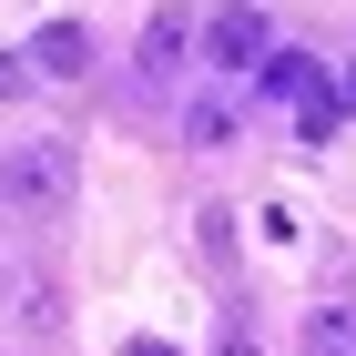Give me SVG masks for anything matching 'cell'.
Wrapping results in <instances>:
<instances>
[{"mask_svg":"<svg viewBox=\"0 0 356 356\" xmlns=\"http://www.w3.org/2000/svg\"><path fill=\"white\" fill-rule=\"evenodd\" d=\"M21 51H31L41 82H72V72H92V31H82V21H51V31H31Z\"/></svg>","mask_w":356,"mask_h":356,"instance_id":"3","label":"cell"},{"mask_svg":"<svg viewBox=\"0 0 356 356\" xmlns=\"http://www.w3.org/2000/svg\"><path fill=\"white\" fill-rule=\"evenodd\" d=\"M41 82V72H31V51H0V102H10V92H31Z\"/></svg>","mask_w":356,"mask_h":356,"instance_id":"9","label":"cell"},{"mask_svg":"<svg viewBox=\"0 0 356 356\" xmlns=\"http://www.w3.org/2000/svg\"><path fill=\"white\" fill-rule=\"evenodd\" d=\"M305 356H356V305H326L305 326Z\"/></svg>","mask_w":356,"mask_h":356,"instance_id":"5","label":"cell"},{"mask_svg":"<svg viewBox=\"0 0 356 356\" xmlns=\"http://www.w3.org/2000/svg\"><path fill=\"white\" fill-rule=\"evenodd\" d=\"M336 122H346V112H336V92H316V102L296 112V133H305V143H336Z\"/></svg>","mask_w":356,"mask_h":356,"instance_id":"8","label":"cell"},{"mask_svg":"<svg viewBox=\"0 0 356 356\" xmlns=\"http://www.w3.org/2000/svg\"><path fill=\"white\" fill-rule=\"evenodd\" d=\"M214 356H254V326H245V316H224V326H214Z\"/></svg>","mask_w":356,"mask_h":356,"instance_id":"10","label":"cell"},{"mask_svg":"<svg viewBox=\"0 0 356 356\" xmlns=\"http://www.w3.org/2000/svg\"><path fill=\"white\" fill-rule=\"evenodd\" d=\"M204 61H214V72H265V61H275L265 10H254V0H224L214 21H204Z\"/></svg>","mask_w":356,"mask_h":356,"instance_id":"2","label":"cell"},{"mask_svg":"<svg viewBox=\"0 0 356 356\" xmlns=\"http://www.w3.org/2000/svg\"><path fill=\"white\" fill-rule=\"evenodd\" d=\"M326 92H336V112H356V61H336V72H326Z\"/></svg>","mask_w":356,"mask_h":356,"instance_id":"11","label":"cell"},{"mask_svg":"<svg viewBox=\"0 0 356 356\" xmlns=\"http://www.w3.org/2000/svg\"><path fill=\"white\" fill-rule=\"evenodd\" d=\"M72 193H82L72 143H10V153H0V204H10L21 224H51Z\"/></svg>","mask_w":356,"mask_h":356,"instance_id":"1","label":"cell"},{"mask_svg":"<svg viewBox=\"0 0 356 356\" xmlns=\"http://www.w3.org/2000/svg\"><path fill=\"white\" fill-rule=\"evenodd\" d=\"M184 133L214 153V143H234V112H224V102H193V112H184Z\"/></svg>","mask_w":356,"mask_h":356,"instance_id":"7","label":"cell"},{"mask_svg":"<svg viewBox=\"0 0 356 356\" xmlns=\"http://www.w3.org/2000/svg\"><path fill=\"white\" fill-rule=\"evenodd\" d=\"M254 92H265V102H316V92H326V72H316V61H305V51H275L265 61V72H254Z\"/></svg>","mask_w":356,"mask_h":356,"instance_id":"4","label":"cell"},{"mask_svg":"<svg viewBox=\"0 0 356 356\" xmlns=\"http://www.w3.org/2000/svg\"><path fill=\"white\" fill-rule=\"evenodd\" d=\"M173 61H184V21H153L143 31V72H173Z\"/></svg>","mask_w":356,"mask_h":356,"instance_id":"6","label":"cell"},{"mask_svg":"<svg viewBox=\"0 0 356 356\" xmlns=\"http://www.w3.org/2000/svg\"><path fill=\"white\" fill-rule=\"evenodd\" d=\"M122 356H173V346H153V336H143V346H122Z\"/></svg>","mask_w":356,"mask_h":356,"instance_id":"12","label":"cell"}]
</instances>
